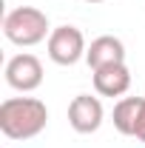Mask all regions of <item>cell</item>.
<instances>
[{"label": "cell", "mask_w": 145, "mask_h": 148, "mask_svg": "<svg viewBox=\"0 0 145 148\" xmlns=\"http://www.w3.org/2000/svg\"><path fill=\"white\" fill-rule=\"evenodd\" d=\"M142 108H145L142 97H122L114 106V128L125 137H134L137 125H140V117H142Z\"/></svg>", "instance_id": "8"}, {"label": "cell", "mask_w": 145, "mask_h": 148, "mask_svg": "<svg viewBox=\"0 0 145 148\" xmlns=\"http://www.w3.org/2000/svg\"><path fill=\"white\" fill-rule=\"evenodd\" d=\"M94 88L103 97H122L131 88V71L125 63H114V66H103L94 71Z\"/></svg>", "instance_id": "7"}, {"label": "cell", "mask_w": 145, "mask_h": 148, "mask_svg": "<svg viewBox=\"0 0 145 148\" xmlns=\"http://www.w3.org/2000/svg\"><path fill=\"white\" fill-rule=\"evenodd\" d=\"M103 103L91 94H77L68 106V123L77 134H94V131L103 125Z\"/></svg>", "instance_id": "5"}, {"label": "cell", "mask_w": 145, "mask_h": 148, "mask_svg": "<svg viewBox=\"0 0 145 148\" xmlns=\"http://www.w3.org/2000/svg\"><path fill=\"white\" fill-rule=\"evenodd\" d=\"M3 34L14 46H37L51 34L46 12L34 6H17L3 17Z\"/></svg>", "instance_id": "2"}, {"label": "cell", "mask_w": 145, "mask_h": 148, "mask_svg": "<svg viewBox=\"0 0 145 148\" xmlns=\"http://www.w3.org/2000/svg\"><path fill=\"white\" fill-rule=\"evenodd\" d=\"M49 123V108L34 97H9L0 103V131L9 140H34Z\"/></svg>", "instance_id": "1"}, {"label": "cell", "mask_w": 145, "mask_h": 148, "mask_svg": "<svg viewBox=\"0 0 145 148\" xmlns=\"http://www.w3.org/2000/svg\"><path fill=\"white\" fill-rule=\"evenodd\" d=\"M85 63L91 66V71L103 69V66H114V63H125V46L122 40L114 34H103L97 40H91L88 51H85Z\"/></svg>", "instance_id": "6"}, {"label": "cell", "mask_w": 145, "mask_h": 148, "mask_svg": "<svg viewBox=\"0 0 145 148\" xmlns=\"http://www.w3.org/2000/svg\"><path fill=\"white\" fill-rule=\"evenodd\" d=\"M49 57L57 66H74L85 57V37L77 26H57L49 34Z\"/></svg>", "instance_id": "3"}, {"label": "cell", "mask_w": 145, "mask_h": 148, "mask_svg": "<svg viewBox=\"0 0 145 148\" xmlns=\"http://www.w3.org/2000/svg\"><path fill=\"white\" fill-rule=\"evenodd\" d=\"M6 83L14 91H34L43 83V63L34 54H14L6 63Z\"/></svg>", "instance_id": "4"}, {"label": "cell", "mask_w": 145, "mask_h": 148, "mask_svg": "<svg viewBox=\"0 0 145 148\" xmlns=\"http://www.w3.org/2000/svg\"><path fill=\"white\" fill-rule=\"evenodd\" d=\"M140 143H145V108H142V117H140V125H137V134H134Z\"/></svg>", "instance_id": "9"}, {"label": "cell", "mask_w": 145, "mask_h": 148, "mask_svg": "<svg viewBox=\"0 0 145 148\" xmlns=\"http://www.w3.org/2000/svg\"><path fill=\"white\" fill-rule=\"evenodd\" d=\"M85 3H105V0H85Z\"/></svg>", "instance_id": "10"}]
</instances>
